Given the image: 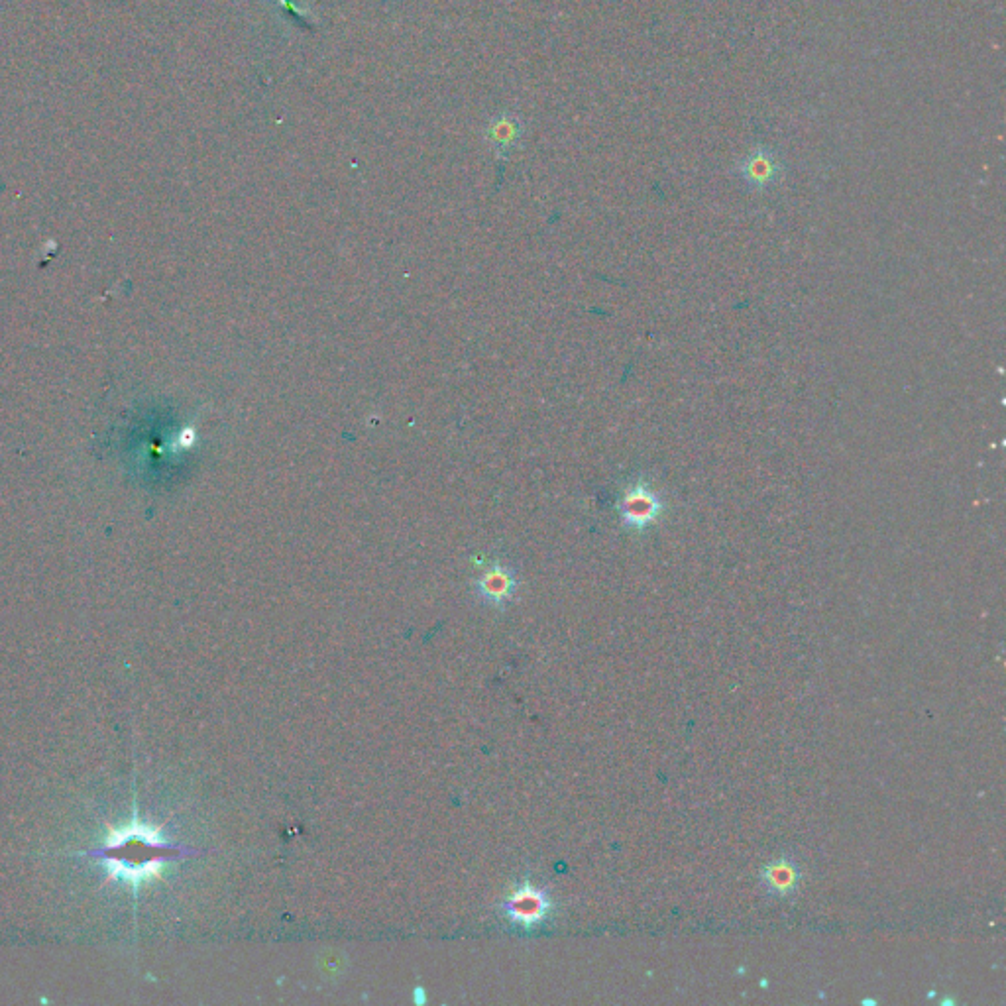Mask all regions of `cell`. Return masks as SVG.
Here are the masks:
<instances>
[{
	"mask_svg": "<svg viewBox=\"0 0 1006 1006\" xmlns=\"http://www.w3.org/2000/svg\"><path fill=\"white\" fill-rule=\"evenodd\" d=\"M515 588H517V582H515L513 572L502 564H492L488 570H484V574L478 580L480 596L486 602L496 604V606H502L505 602H509L515 594Z\"/></svg>",
	"mask_w": 1006,
	"mask_h": 1006,
	"instance_id": "cell-5",
	"label": "cell"
},
{
	"mask_svg": "<svg viewBox=\"0 0 1006 1006\" xmlns=\"http://www.w3.org/2000/svg\"><path fill=\"white\" fill-rule=\"evenodd\" d=\"M667 511V502L657 486L647 476L633 478L619 496L617 513L625 529L631 533H647Z\"/></svg>",
	"mask_w": 1006,
	"mask_h": 1006,
	"instance_id": "cell-2",
	"label": "cell"
},
{
	"mask_svg": "<svg viewBox=\"0 0 1006 1006\" xmlns=\"http://www.w3.org/2000/svg\"><path fill=\"white\" fill-rule=\"evenodd\" d=\"M415 1001H417V1003H425V995H423V989H415Z\"/></svg>",
	"mask_w": 1006,
	"mask_h": 1006,
	"instance_id": "cell-7",
	"label": "cell"
},
{
	"mask_svg": "<svg viewBox=\"0 0 1006 1006\" xmlns=\"http://www.w3.org/2000/svg\"><path fill=\"white\" fill-rule=\"evenodd\" d=\"M195 853L191 847L169 841L160 830L138 820L111 830L101 847L89 851L91 857L103 861L111 877L134 889L158 879L171 861Z\"/></svg>",
	"mask_w": 1006,
	"mask_h": 1006,
	"instance_id": "cell-1",
	"label": "cell"
},
{
	"mask_svg": "<svg viewBox=\"0 0 1006 1006\" xmlns=\"http://www.w3.org/2000/svg\"><path fill=\"white\" fill-rule=\"evenodd\" d=\"M765 879L779 893H788L796 885V873L788 863H775L767 867Z\"/></svg>",
	"mask_w": 1006,
	"mask_h": 1006,
	"instance_id": "cell-6",
	"label": "cell"
},
{
	"mask_svg": "<svg viewBox=\"0 0 1006 1006\" xmlns=\"http://www.w3.org/2000/svg\"><path fill=\"white\" fill-rule=\"evenodd\" d=\"M503 910L515 924L531 928L545 920L551 910V900L543 891L523 885L503 902Z\"/></svg>",
	"mask_w": 1006,
	"mask_h": 1006,
	"instance_id": "cell-3",
	"label": "cell"
},
{
	"mask_svg": "<svg viewBox=\"0 0 1006 1006\" xmlns=\"http://www.w3.org/2000/svg\"><path fill=\"white\" fill-rule=\"evenodd\" d=\"M523 134H525V124L521 122V118L517 114L509 111L496 114L484 130L486 142L492 146V150L500 158H507L515 150V146L519 144Z\"/></svg>",
	"mask_w": 1006,
	"mask_h": 1006,
	"instance_id": "cell-4",
	"label": "cell"
}]
</instances>
